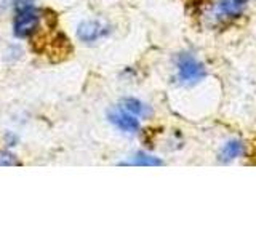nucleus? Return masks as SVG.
<instances>
[{
	"mask_svg": "<svg viewBox=\"0 0 256 240\" xmlns=\"http://www.w3.org/2000/svg\"><path fill=\"white\" fill-rule=\"evenodd\" d=\"M174 68H176V78H178V82L186 86L200 84L206 77L205 64L202 61H198L190 53H181L176 56Z\"/></svg>",
	"mask_w": 256,
	"mask_h": 240,
	"instance_id": "nucleus-1",
	"label": "nucleus"
},
{
	"mask_svg": "<svg viewBox=\"0 0 256 240\" xmlns=\"http://www.w3.org/2000/svg\"><path fill=\"white\" fill-rule=\"evenodd\" d=\"M108 117L110 120V124L114 125L116 128H118L120 132L124 133H138L140 132V118L136 117L132 112H128L125 108L117 106V108H110L108 112Z\"/></svg>",
	"mask_w": 256,
	"mask_h": 240,
	"instance_id": "nucleus-3",
	"label": "nucleus"
},
{
	"mask_svg": "<svg viewBox=\"0 0 256 240\" xmlns=\"http://www.w3.org/2000/svg\"><path fill=\"white\" fill-rule=\"evenodd\" d=\"M162 164L164 162L160 158L142 154V152H138L130 162H122V165H140V166H157V165H162Z\"/></svg>",
	"mask_w": 256,
	"mask_h": 240,
	"instance_id": "nucleus-8",
	"label": "nucleus"
},
{
	"mask_svg": "<svg viewBox=\"0 0 256 240\" xmlns=\"http://www.w3.org/2000/svg\"><path fill=\"white\" fill-rule=\"evenodd\" d=\"M248 0H218L213 6V18L216 21H229L240 18L246 10Z\"/></svg>",
	"mask_w": 256,
	"mask_h": 240,
	"instance_id": "nucleus-4",
	"label": "nucleus"
},
{
	"mask_svg": "<svg viewBox=\"0 0 256 240\" xmlns=\"http://www.w3.org/2000/svg\"><path fill=\"white\" fill-rule=\"evenodd\" d=\"M108 34V28L101 24L100 21H85L78 26L77 29V36L82 42H96V40L102 38Z\"/></svg>",
	"mask_w": 256,
	"mask_h": 240,
	"instance_id": "nucleus-5",
	"label": "nucleus"
},
{
	"mask_svg": "<svg viewBox=\"0 0 256 240\" xmlns=\"http://www.w3.org/2000/svg\"><path fill=\"white\" fill-rule=\"evenodd\" d=\"M122 108H125L128 112H132V114H134L136 117H144L148 118L152 116V108L148 106L146 102H142L141 100L138 98H125L122 101V104H120Z\"/></svg>",
	"mask_w": 256,
	"mask_h": 240,
	"instance_id": "nucleus-7",
	"label": "nucleus"
},
{
	"mask_svg": "<svg viewBox=\"0 0 256 240\" xmlns=\"http://www.w3.org/2000/svg\"><path fill=\"white\" fill-rule=\"evenodd\" d=\"M245 152V144L238 140H230L221 148L220 158L222 162H230V160L238 158Z\"/></svg>",
	"mask_w": 256,
	"mask_h": 240,
	"instance_id": "nucleus-6",
	"label": "nucleus"
},
{
	"mask_svg": "<svg viewBox=\"0 0 256 240\" xmlns=\"http://www.w3.org/2000/svg\"><path fill=\"white\" fill-rule=\"evenodd\" d=\"M40 22V14L32 6H24L18 10L14 16V34L18 37H29L32 32H36Z\"/></svg>",
	"mask_w": 256,
	"mask_h": 240,
	"instance_id": "nucleus-2",
	"label": "nucleus"
},
{
	"mask_svg": "<svg viewBox=\"0 0 256 240\" xmlns=\"http://www.w3.org/2000/svg\"><path fill=\"white\" fill-rule=\"evenodd\" d=\"M0 165H21V162H18V160L14 158V156H12V154H2Z\"/></svg>",
	"mask_w": 256,
	"mask_h": 240,
	"instance_id": "nucleus-9",
	"label": "nucleus"
}]
</instances>
